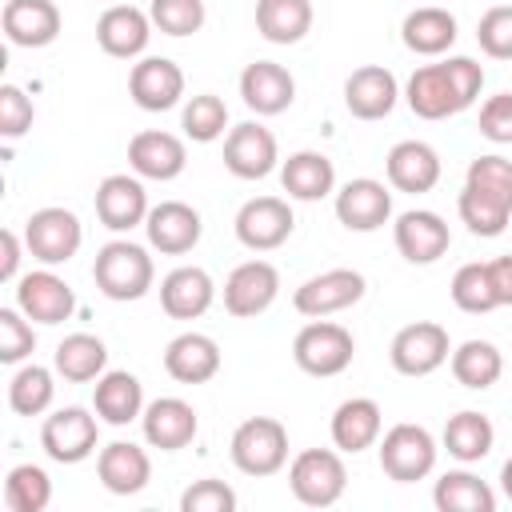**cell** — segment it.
<instances>
[{
  "label": "cell",
  "instance_id": "14",
  "mask_svg": "<svg viewBox=\"0 0 512 512\" xmlns=\"http://www.w3.org/2000/svg\"><path fill=\"white\" fill-rule=\"evenodd\" d=\"M276 164H280V148H276L272 128H264L256 120H244V124L228 128V136H224V168L236 180H264Z\"/></svg>",
  "mask_w": 512,
  "mask_h": 512
},
{
  "label": "cell",
  "instance_id": "17",
  "mask_svg": "<svg viewBox=\"0 0 512 512\" xmlns=\"http://www.w3.org/2000/svg\"><path fill=\"white\" fill-rule=\"evenodd\" d=\"M148 192L140 184V176L132 172H112L96 184V216L108 232H132L148 220Z\"/></svg>",
  "mask_w": 512,
  "mask_h": 512
},
{
  "label": "cell",
  "instance_id": "27",
  "mask_svg": "<svg viewBox=\"0 0 512 512\" xmlns=\"http://www.w3.org/2000/svg\"><path fill=\"white\" fill-rule=\"evenodd\" d=\"M216 300V284L204 268L180 264L160 280V308L172 320H200Z\"/></svg>",
  "mask_w": 512,
  "mask_h": 512
},
{
  "label": "cell",
  "instance_id": "25",
  "mask_svg": "<svg viewBox=\"0 0 512 512\" xmlns=\"http://www.w3.org/2000/svg\"><path fill=\"white\" fill-rule=\"evenodd\" d=\"M400 100V84L384 64H364L344 80V108L356 120H384Z\"/></svg>",
  "mask_w": 512,
  "mask_h": 512
},
{
  "label": "cell",
  "instance_id": "52",
  "mask_svg": "<svg viewBox=\"0 0 512 512\" xmlns=\"http://www.w3.org/2000/svg\"><path fill=\"white\" fill-rule=\"evenodd\" d=\"M488 276H492V292L500 308H512V256H496L488 260Z\"/></svg>",
  "mask_w": 512,
  "mask_h": 512
},
{
  "label": "cell",
  "instance_id": "47",
  "mask_svg": "<svg viewBox=\"0 0 512 512\" xmlns=\"http://www.w3.org/2000/svg\"><path fill=\"white\" fill-rule=\"evenodd\" d=\"M476 40H480L484 56L512 60V4H492L476 24Z\"/></svg>",
  "mask_w": 512,
  "mask_h": 512
},
{
  "label": "cell",
  "instance_id": "7",
  "mask_svg": "<svg viewBox=\"0 0 512 512\" xmlns=\"http://www.w3.org/2000/svg\"><path fill=\"white\" fill-rule=\"evenodd\" d=\"M40 448L56 464H80V460H88L100 448V416H96V408L88 412L80 404H68V408H56L52 416H44V424H40Z\"/></svg>",
  "mask_w": 512,
  "mask_h": 512
},
{
  "label": "cell",
  "instance_id": "32",
  "mask_svg": "<svg viewBox=\"0 0 512 512\" xmlns=\"http://www.w3.org/2000/svg\"><path fill=\"white\" fill-rule=\"evenodd\" d=\"M92 408H96V416L104 424L124 428V424H132V420L144 416V384L132 372L112 368V372H104L92 384Z\"/></svg>",
  "mask_w": 512,
  "mask_h": 512
},
{
  "label": "cell",
  "instance_id": "11",
  "mask_svg": "<svg viewBox=\"0 0 512 512\" xmlns=\"http://www.w3.org/2000/svg\"><path fill=\"white\" fill-rule=\"evenodd\" d=\"M232 228L248 252H272L292 236L296 216H292L288 200H280V196H252L240 204Z\"/></svg>",
  "mask_w": 512,
  "mask_h": 512
},
{
  "label": "cell",
  "instance_id": "23",
  "mask_svg": "<svg viewBox=\"0 0 512 512\" xmlns=\"http://www.w3.org/2000/svg\"><path fill=\"white\" fill-rule=\"evenodd\" d=\"M240 100L256 112V116H280L292 108L296 100V80L284 64L276 60H252L240 72Z\"/></svg>",
  "mask_w": 512,
  "mask_h": 512
},
{
  "label": "cell",
  "instance_id": "53",
  "mask_svg": "<svg viewBox=\"0 0 512 512\" xmlns=\"http://www.w3.org/2000/svg\"><path fill=\"white\" fill-rule=\"evenodd\" d=\"M500 488H504V496L512 500V456H508L504 468H500Z\"/></svg>",
  "mask_w": 512,
  "mask_h": 512
},
{
  "label": "cell",
  "instance_id": "4",
  "mask_svg": "<svg viewBox=\"0 0 512 512\" xmlns=\"http://www.w3.org/2000/svg\"><path fill=\"white\" fill-rule=\"evenodd\" d=\"M288 488L308 508H332L348 488V468L340 448H304L288 464Z\"/></svg>",
  "mask_w": 512,
  "mask_h": 512
},
{
  "label": "cell",
  "instance_id": "39",
  "mask_svg": "<svg viewBox=\"0 0 512 512\" xmlns=\"http://www.w3.org/2000/svg\"><path fill=\"white\" fill-rule=\"evenodd\" d=\"M56 368H44V364H20L8 380V408L16 416H40L52 408V396H56Z\"/></svg>",
  "mask_w": 512,
  "mask_h": 512
},
{
  "label": "cell",
  "instance_id": "1",
  "mask_svg": "<svg viewBox=\"0 0 512 512\" xmlns=\"http://www.w3.org/2000/svg\"><path fill=\"white\" fill-rule=\"evenodd\" d=\"M484 88V68L472 56H448L440 64H424L408 76L404 100L420 120H448L476 104Z\"/></svg>",
  "mask_w": 512,
  "mask_h": 512
},
{
  "label": "cell",
  "instance_id": "13",
  "mask_svg": "<svg viewBox=\"0 0 512 512\" xmlns=\"http://www.w3.org/2000/svg\"><path fill=\"white\" fill-rule=\"evenodd\" d=\"M276 296H280V272L268 260H244L224 280V308L236 320L268 312L276 304Z\"/></svg>",
  "mask_w": 512,
  "mask_h": 512
},
{
  "label": "cell",
  "instance_id": "41",
  "mask_svg": "<svg viewBox=\"0 0 512 512\" xmlns=\"http://www.w3.org/2000/svg\"><path fill=\"white\" fill-rule=\"evenodd\" d=\"M52 504V480L40 464H16L4 476V508L8 512H44Z\"/></svg>",
  "mask_w": 512,
  "mask_h": 512
},
{
  "label": "cell",
  "instance_id": "40",
  "mask_svg": "<svg viewBox=\"0 0 512 512\" xmlns=\"http://www.w3.org/2000/svg\"><path fill=\"white\" fill-rule=\"evenodd\" d=\"M456 212H460V220L468 224V232H472V236H484V240L500 236V232L512 224V208H508L504 200H496L492 192L476 188V184H464V188H460Z\"/></svg>",
  "mask_w": 512,
  "mask_h": 512
},
{
  "label": "cell",
  "instance_id": "16",
  "mask_svg": "<svg viewBox=\"0 0 512 512\" xmlns=\"http://www.w3.org/2000/svg\"><path fill=\"white\" fill-rule=\"evenodd\" d=\"M128 96L144 112H168L184 96V72L168 56H140L128 72Z\"/></svg>",
  "mask_w": 512,
  "mask_h": 512
},
{
  "label": "cell",
  "instance_id": "8",
  "mask_svg": "<svg viewBox=\"0 0 512 512\" xmlns=\"http://www.w3.org/2000/svg\"><path fill=\"white\" fill-rule=\"evenodd\" d=\"M436 436L424 424H392L380 436V468L396 484H416L436 468Z\"/></svg>",
  "mask_w": 512,
  "mask_h": 512
},
{
  "label": "cell",
  "instance_id": "28",
  "mask_svg": "<svg viewBox=\"0 0 512 512\" xmlns=\"http://www.w3.org/2000/svg\"><path fill=\"white\" fill-rule=\"evenodd\" d=\"M0 24L12 48H48L60 36V8L52 0H8Z\"/></svg>",
  "mask_w": 512,
  "mask_h": 512
},
{
  "label": "cell",
  "instance_id": "29",
  "mask_svg": "<svg viewBox=\"0 0 512 512\" xmlns=\"http://www.w3.org/2000/svg\"><path fill=\"white\" fill-rule=\"evenodd\" d=\"M164 372L176 384H208L220 372V344L204 332H180L164 348Z\"/></svg>",
  "mask_w": 512,
  "mask_h": 512
},
{
  "label": "cell",
  "instance_id": "49",
  "mask_svg": "<svg viewBox=\"0 0 512 512\" xmlns=\"http://www.w3.org/2000/svg\"><path fill=\"white\" fill-rule=\"evenodd\" d=\"M32 120H36V108H32V100L24 96V88L4 84V88H0V136H4V140H20V136L32 128Z\"/></svg>",
  "mask_w": 512,
  "mask_h": 512
},
{
  "label": "cell",
  "instance_id": "50",
  "mask_svg": "<svg viewBox=\"0 0 512 512\" xmlns=\"http://www.w3.org/2000/svg\"><path fill=\"white\" fill-rule=\"evenodd\" d=\"M480 136L492 144H512V92H496L480 104Z\"/></svg>",
  "mask_w": 512,
  "mask_h": 512
},
{
  "label": "cell",
  "instance_id": "15",
  "mask_svg": "<svg viewBox=\"0 0 512 512\" xmlns=\"http://www.w3.org/2000/svg\"><path fill=\"white\" fill-rule=\"evenodd\" d=\"M332 208L348 232H376L392 220V192H388V184H380L372 176H356L336 188Z\"/></svg>",
  "mask_w": 512,
  "mask_h": 512
},
{
  "label": "cell",
  "instance_id": "37",
  "mask_svg": "<svg viewBox=\"0 0 512 512\" xmlns=\"http://www.w3.org/2000/svg\"><path fill=\"white\" fill-rule=\"evenodd\" d=\"M432 504L440 512H496V492L468 468H452L432 484Z\"/></svg>",
  "mask_w": 512,
  "mask_h": 512
},
{
  "label": "cell",
  "instance_id": "19",
  "mask_svg": "<svg viewBox=\"0 0 512 512\" xmlns=\"http://www.w3.org/2000/svg\"><path fill=\"white\" fill-rule=\"evenodd\" d=\"M144 232H148V248H156L160 256H184L200 244L204 236V220L192 204L184 200H160L148 220H144Z\"/></svg>",
  "mask_w": 512,
  "mask_h": 512
},
{
  "label": "cell",
  "instance_id": "24",
  "mask_svg": "<svg viewBox=\"0 0 512 512\" xmlns=\"http://www.w3.org/2000/svg\"><path fill=\"white\" fill-rule=\"evenodd\" d=\"M96 476L112 496H136L152 480V460L132 440H112L96 452Z\"/></svg>",
  "mask_w": 512,
  "mask_h": 512
},
{
  "label": "cell",
  "instance_id": "31",
  "mask_svg": "<svg viewBox=\"0 0 512 512\" xmlns=\"http://www.w3.org/2000/svg\"><path fill=\"white\" fill-rule=\"evenodd\" d=\"M280 188L288 192V200H324L336 192V164L324 152L300 148L280 164Z\"/></svg>",
  "mask_w": 512,
  "mask_h": 512
},
{
  "label": "cell",
  "instance_id": "10",
  "mask_svg": "<svg viewBox=\"0 0 512 512\" xmlns=\"http://www.w3.org/2000/svg\"><path fill=\"white\" fill-rule=\"evenodd\" d=\"M368 292V280L356 272V268H328V272H316L308 276L296 292H292V308L300 316H332V312H344L352 304H360Z\"/></svg>",
  "mask_w": 512,
  "mask_h": 512
},
{
  "label": "cell",
  "instance_id": "33",
  "mask_svg": "<svg viewBox=\"0 0 512 512\" xmlns=\"http://www.w3.org/2000/svg\"><path fill=\"white\" fill-rule=\"evenodd\" d=\"M456 16L440 4H424V8H412L400 24V40L408 52L416 56H444L452 44H456Z\"/></svg>",
  "mask_w": 512,
  "mask_h": 512
},
{
  "label": "cell",
  "instance_id": "46",
  "mask_svg": "<svg viewBox=\"0 0 512 512\" xmlns=\"http://www.w3.org/2000/svg\"><path fill=\"white\" fill-rule=\"evenodd\" d=\"M464 184H476L484 192H492L496 200H504L512 208V160L488 152V156H476L464 172Z\"/></svg>",
  "mask_w": 512,
  "mask_h": 512
},
{
  "label": "cell",
  "instance_id": "36",
  "mask_svg": "<svg viewBox=\"0 0 512 512\" xmlns=\"http://www.w3.org/2000/svg\"><path fill=\"white\" fill-rule=\"evenodd\" d=\"M256 32L268 44H300L312 32V0H256Z\"/></svg>",
  "mask_w": 512,
  "mask_h": 512
},
{
  "label": "cell",
  "instance_id": "44",
  "mask_svg": "<svg viewBox=\"0 0 512 512\" xmlns=\"http://www.w3.org/2000/svg\"><path fill=\"white\" fill-rule=\"evenodd\" d=\"M148 16H152V28H160L164 36H192L204 28L208 8L204 0H152Z\"/></svg>",
  "mask_w": 512,
  "mask_h": 512
},
{
  "label": "cell",
  "instance_id": "48",
  "mask_svg": "<svg viewBox=\"0 0 512 512\" xmlns=\"http://www.w3.org/2000/svg\"><path fill=\"white\" fill-rule=\"evenodd\" d=\"M180 512H236V492L216 476L192 480L180 492Z\"/></svg>",
  "mask_w": 512,
  "mask_h": 512
},
{
  "label": "cell",
  "instance_id": "51",
  "mask_svg": "<svg viewBox=\"0 0 512 512\" xmlns=\"http://www.w3.org/2000/svg\"><path fill=\"white\" fill-rule=\"evenodd\" d=\"M24 236H16L12 228L0 232V280L4 284H16L20 280V252H24Z\"/></svg>",
  "mask_w": 512,
  "mask_h": 512
},
{
  "label": "cell",
  "instance_id": "18",
  "mask_svg": "<svg viewBox=\"0 0 512 512\" xmlns=\"http://www.w3.org/2000/svg\"><path fill=\"white\" fill-rule=\"evenodd\" d=\"M392 240H396V252L408 264H436L448 252L452 232H448V224H444L440 212H432V208H408V212L396 216Z\"/></svg>",
  "mask_w": 512,
  "mask_h": 512
},
{
  "label": "cell",
  "instance_id": "38",
  "mask_svg": "<svg viewBox=\"0 0 512 512\" xmlns=\"http://www.w3.org/2000/svg\"><path fill=\"white\" fill-rule=\"evenodd\" d=\"M448 364H452L456 384H464L472 392L492 388L500 380V372H504V356H500V348L492 340H464L460 348H452Z\"/></svg>",
  "mask_w": 512,
  "mask_h": 512
},
{
  "label": "cell",
  "instance_id": "43",
  "mask_svg": "<svg viewBox=\"0 0 512 512\" xmlns=\"http://www.w3.org/2000/svg\"><path fill=\"white\" fill-rule=\"evenodd\" d=\"M448 292H452V304L460 312H472V316H484V312L500 308L496 304V292H492L488 264H460L456 276H452V284H448Z\"/></svg>",
  "mask_w": 512,
  "mask_h": 512
},
{
  "label": "cell",
  "instance_id": "5",
  "mask_svg": "<svg viewBox=\"0 0 512 512\" xmlns=\"http://www.w3.org/2000/svg\"><path fill=\"white\" fill-rule=\"evenodd\" d=\"M352 356H356V340H352V332L344 328V324H336V320H308L300 332H296V340H292V360H296V368L300 372H308V376H320V380H328V376H340L348 364H352Z\"/></svg>",
  "mask_w": 512,
  "mask_h": 512
},
{
  "label": "cell",
  "instance_id": "45",
  "mask_svg": "<svg viewBox=\"0 0 512 512\" xmlns=\"http://www.w3.org/2000/svg\"><path fill=\"white\" fill-rule=\"evenodd\" d=\"M32 352H36L32 320L20 308H0V360L4 364H24Z\"/></svg>",
  "mask_w": 512,
  "mask_h": 512
},
{
  "label": "cell",
  "instance_id": "6",
  "mask_svg": "<svg viewBox=\"0 0 512 512\" xmlns=\"http://www.w3.org/2000/svg\"><path fill=\"white\" fill-rule=\"evenodd\" d=\"M24 244H28V256L56 268V264H68L80 244H84V224L72 208H60V204H48V208H36L28 220H24Z\"/></svg>",
  "mask_w": 512,
  "mask_h": 512
},
{
  "label": "cell",
  "instance_id": "34",
  "mask_svg": "<svg viewBox=\"0 0 512 512\" xmlns=\"http://www.w3.org/2000/svg\"><path fill=\"white\" fill-rule=\"evenodd\" d=\"M52 368L56 376H64L68 384H88V380H100L108 372V348L100 336L92 332H72L56 344V356H52Z\"/></svg>",
  "mask_w": 512,
  "mask_h": 512
},
{
  "label": "cell",
  "instance_id": "42",
  "mask_svg": "<svg viewBox=\"0 0 512 512\" xmlns=\"http://www.w3.org/2000/svg\"><path fill=\"white\" fill-rule=\"evenodd\" d=\"M180 128H184L188 140L212 144V140H220L224 128H228V104H224L216 92H200V96H192V100L184 104Z\"/></svg>",
  "mask_w": 512,
  "mask_h": 512
},
{
  "label": "cell",
  "instance_id": "35",
  "mask_svg": "<svg viewBox=\"0 0 512 512\" xmlns=\"http://www.w3.org/2000/svg\"><path fill=\"white\" fill-rule=\"evenodd\" d=\"M440 444L448 448L452 460H460V464H480V460L492 452V444H496V428H492V420H488L484 412L464 408V412L448 416V424H444V432H440Z\"/></svg>",
  "mask_w": 512,
  "mask_h": 512
},
{
  "label": "cell",
  "instance_id": "2",
  "mask_svg": "<svg viewBox=\"0 0 512 512\" xmlns=\"http://www.w3.org/2000/svg\"><path fill=\"white\" fill-rule=\"evenodd\" d=\"M92 280H96V288L108 300L128 304V300L148 296V288L156 280V264H152L144 244H136V240H108L96 252V260H92Z\"/></svg>",
  "mask_w": 512,
  "mask_h": 512
},
{
  "label": "cell",
  "instance_id": "26",
  "mask_svg": "<svg viewBox=\"0 0 512 512\" xmlns=\"http://www.w3.org/2000/svg\"><path fill=\"white\" fill-rule=\"evenodd\" d=\"M384 172H388V184L396 192L420 196V192H432L440 184V156L424 140H400V144L388 148Z\"/></svg>",
  "mask_w": 512,
  "mask_h": 512
},
{
  "label": "cell",
  "instance_id": "20",
  "mask_svg": "<svg viewBox=\"0 0 512 512\" xmlns=\"http://www.w3.org/2000/svg\"><path fill=\"white\" fill-rule=\"evenodd\" d=\"M140 432L152 448L160 452H180L196 440L200 432V416L188 400L180 396H156L152 404H144V416H140Z\"/></svg>",
  "mask_w": 512,
  "mask_h": 512
},
{
  "label": "cell",
  "instance_id": "3",
  "mask_svg": "<svg viewBox=\"0 0 512 512\" xmlns=\"http://www.w3.org/2000/svg\"><path fill=\"white\" fill-rule=\"evenodd\" d=\"M228 456L244 476H276L288 464V428L276 416H248L228 440Z\"/></svg>",
  "mask_w": 512,
  "mask_h": 512
},
{
  "label": "cell",
  "instance_id": "30",
  "mask_svg": "<svg viewBox=\"0 0 512 512\" xmlns=\"http://www.w3.org/2000/svg\"><path fill=\"white\" fill-rule=\"evenodd\" d=\"M332 444L340 452H364L372 444H380V432H384V412L372 396H348L344 404H336L332 412Z\"/></svg>",
  "mask_w": 512,
  "mask_h": 512
},
{
  "label": "cell",
  "instance_id": "12",
  "mask_svg": "<svg viewBox=\"0 0 512 512\" xmlns=\"http://www.w3.org/2000/svg\"><path fill=\"white\" fill-rule=\"evenodd\" d=\"M16 308L32 324H64L76 312V292L64 276H56L48 264L36 272H24L16 280Z\"/></svg>",
  "mask_w": 512,
  "mask_h": 512
},
{
  "label": "cell",
  "instance_id": "9",
  "mask_svg": "<svg viewBox=\"0 0 512 512\" xmlns=\"http://www.w3.org/2000/svg\"><path fill=\"white\" fill-rule=\"evenodd\" d=\"M448 356H452L448 328L436 320H412L388 344V360L400 376H432Z\"/></svg>",
  "mask_w": 512,
  "mask_h": 512
},
{
  "label": "cell",
  "instance_id": "21",
  "mask_svg": "<svg viewBox=\"0 0 512 512\" xmlns=\"http://www.w3.org/2000/svg\"><path fill=\"white\" fill-rule=\"evenodd\" d=\"M188 164V148L180 136L164 132V128H144L128 140V168L140 180H176Z\"/></svg>",
  "mask_w": 512,
  "mask_h": 512
},
{
  "label": "cell",
  "instance_id": "22",
  "mask_svg": "<svg viewBox=\"0 0 512 512\" xmlns=\"http://www.w3.org/2000/svg\"><path fill=\"white\" fill-rule=\"evenodd\" d=\"M148 40H152V16L136 4H112L96 20V44L116 60L144 56Z\"/></svg>",
  "mask_w": 512,
  "mask_h": 512
}]
</instances>
